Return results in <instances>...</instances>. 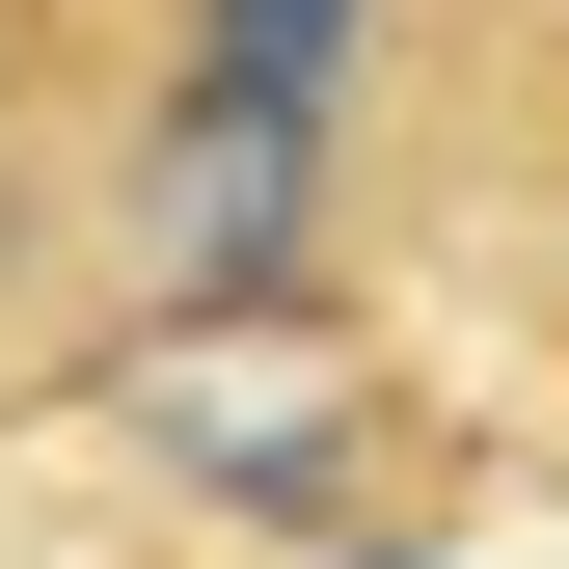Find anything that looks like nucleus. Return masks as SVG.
<instances>
[{"instance_id":"nucleus-1","label":"nucleus","mask_w":569,"mask_h":569,"mask_svg":"<svg viewBox=\"0 0 569 569\" xmlns=\"http://www.w3.org/2000/svg\"><path fill=\"white\" fill-rule=\"evenodd\" d=\"M299 218H326V109L163 82V136H136V244H163V299H299Z\"/></svg>"},{"instance_id":"nucleus-2","label":"nucleus","mask_w":569,"mask_h":569,"mask_svg":"<svg viewBox=\"0 0 569 569\" xmlns=\"http://www.w3.org/2000/svg\"><path fill=\"white\" fill-rule=\"evenodd\" d=\"M352 28H380V0H190V82H271V109H326V82H352Z\"/></svg>"}]
</instances>
